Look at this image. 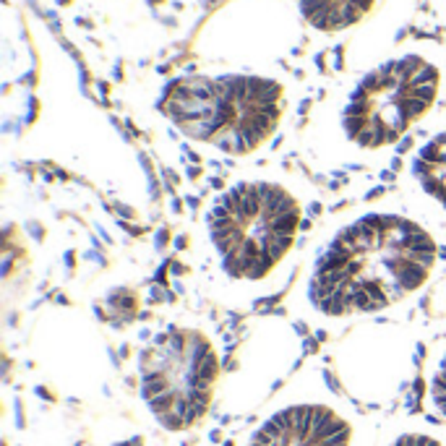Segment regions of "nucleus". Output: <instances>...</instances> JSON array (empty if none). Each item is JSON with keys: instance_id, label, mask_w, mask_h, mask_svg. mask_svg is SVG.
I'll list each match as a JSON object with an SVG mask.
<instances>
[{"instance_id": "f257e3e1", "label": "nucleus", "mask_w": 446, "mask_h": 446, "mask_svg": "<svg viewBox=\"0 0 446 446\" xmlns=\"http://www.w3.org/2000/svg\"><path fill=\"white\" fill-rule=\"evenodd\" d=\"M441 256L444 235L397 196L344 209L303 250L285 311L318 331L392 314L431 287Z\"/></svg>"}, {"instance_id": "f03ea898", "label": "nucleus", "mask_w": 446, "mask_h": 446, "mask_svg": "<svg viewBox=\"0 0 446 446\" xmlns=\"http://www.w3.org/2000/svg\"><path fill=\"white\" fill-rule=\"evenodd\" d=\"M308 207L301 185L272 172L240 175L211 191L191 243L211 298L248 308L292 285Z\"/></svg>"}, {"instance_id": "7ed1b4c3", "label": "nucleus", "mask_w": 446, "mask_h": 446, "mask_svg": "<svg viewBox=\"0 0 446 446\" xmlns=\"http://www.w3.org/2000/svg\"><path fill=\"white\" fill-rule=\"evenodd\" d=\"M159 110L188 141L240 159L272 141L285 115V86L256 73H191L167 86Z\"/></svg>"}, {"instance_id": "20e7f679", "label": "nucleus", "mask_w": 446, "mask_h": 446, "mask_svg": "<svg viewBox=\"0 0 446 446\" xmlns=\"http://www.w3.org/2000/svg\"><path fill=\"white\" fill-rule=\"evenodd\" d=\"M139 397L159 431L183 436L209 418L222 379V344L207 324L172 318L139 353Z\"/></svg>"}, {"instance_id": "39448f33", "label": "nucleus", "mask_w": 446, "mask_h": 446, "mask_svg": "<svg viewBox=\"0 0 446 446\" xmlns=\"http://www.w3.org/2000/svg\"><path fill=\"white\" fill-rule=\"evenodd\" d=\"M441 89L438 66L420 53L384 60L355 84L340 110V133L355 157H376L397 146L425 118Z\"/></svg>"}, {"instance_id": "423d86ee", "label": "nucleus", "mask_w": 446, "mask_h": 446, "mask_svg": "<svg viewBox=\"0 0 446 446\" xmlns=\"http://www.w3.org/2000/svg\"><path fill=\"white\" fill-rule=\"evenodd\" d=\"M376 433L311 360L259 410L235 446H373Z\"/></svg>"}, {"instance_id": "0eeeda50", "label": "nucleus", "mask_w": 446, "mask_h": 446, "mask_svg": "<svg viewBox=\"0 0 446 446\" xmlns=\"http://www.w3.org/2000/svg\"><path fill=\"white\" fill-rule=\"evenodd\" d=\"M397 198L446 235V126L412 152Z\"/></svg>"}, {"instance_id": "6e6552de", "label": "nucleus", "mask_w": 446, "mask_h": 446, "mask_svg": "<svg viewBox=\"0 0 446 446\" xmlns=\"http://www.w3.org/2000/svg\"><path fill=\"white\" fill-rule=\"evenodd\" d=\"M376 0H295L303 21L316 32L337 34L360 24Z\"/></svg>"}, {"instance_id": "1a4fd4ad", "label": "nucleus", "mask_w": 446, "mask_h": 446, "mask_svg": "<svg viewBox=\"0 0 446 446\" xmlns=\"http://www.w3.org/2000/svg\"><path fill=\"white\" fill-rule=\"evenodd\" d=\"M420 410L425 418L446 425V337L428 347L420 366Z\"/></svg>"}, {"instance_id": "9d476101", "label": "nucleus", "mask_w": 446, "mask_h": 446, "mask_svg": "<svg viewBox=\"0 0 446 446\" xmlns=\"http://www.w3.org/2000/svg\"><path fill=\"white\" fill-rule=\"evenodd\" d=\"M373 446H446V425L425 415H402L381 425Z\"/></svg>"}]
</instances>
